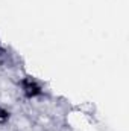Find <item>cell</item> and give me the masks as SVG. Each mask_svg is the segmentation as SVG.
<instances>
[{
  "label": "cell",
  "instance_id": "1",
  "mask_svg": "<svg viewBox=\"0 0 129 131\" xmlns=\"http://www.w3.org/2000/svg\"><path fill=\"white\" fill-rule=\"evenodd\" d=\"M18 85H20V90H21L23 96L26 99H35V98H38V96H41L43 92H44L43 85L40 84V81H36L32 76L21 78L20 82H18Z\"/></svg>",
  "mask_w": 129,
  "mask_h": 131
},
{
  "label": "cell",
  "instance_id": "2",
  "mask_svg": "<svg viewBox=\"0 0 129 131\" xmlns=\"http://www.w3.org/2000/svg\"><path fill=\"white\" fill-rule=\"evenodd\" d=\"M0 124H2V122H0Z\"/></svg>",
  "mask_w": 129,
  "mask_h": 131
}]
</instances>
